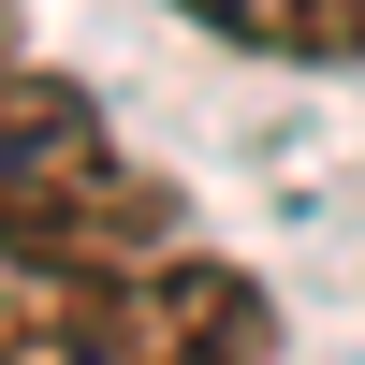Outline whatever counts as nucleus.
<instances>
[{
	"instance_id": "obj_1",
	"label": "nucleus",
	"mask_w": 365,
	"mask_h": 365,
	"mask_svg": "<svg viewBox=\"0 0 365 365\" xmlns=\"http://www.w3.org/2000/svg\"><path fill=\"white\" fill-rule=\"evenodd\" d=\"M175 249V190L117 161L103 103L73 73L0 58V263L29 278H117V263Z\"/></svg>"
},
{
	"instance_id": "obj_2",
	"label": "nucleus",
	"mask_w": 365,
	"mask_h": 365,
	"mask_svg": "<svg viewBox=\"0 0 365 365\" xmlns=\"http://www.w3.org/2000/svg\"><path fill=\"white\" fill-rule=\"evenodd\" d=\"M88 307V351L103 365H278V307L263 278L205 249H161V263H117V278H58Z\"/></svg>"
},
{
	"instance_id": "obj_3",
	"label": "nucleus",
	"mask_w": 365,
	"mask_h": 365,
	"mask_svg": "<svg viewBox=\"0 0 365 365\" xmlns=\"http://www.w3.org/2000/svg\"><path fill=\"white\" fill-rule=\"evenodd\" d=\"M175 15L220 29V44H249V58H307V73L365 58V0H175Z\"/></svg>"
},
{
	"instance_id": "obj_4",
	"label": "nucleus",
	"mask_w": 365,
	"mask_h": 365,
	"mask_svg": "<svg viewBox=\"0 0 365 365\" xmlns=\"http://www.w3.org/2000/svg\"><path fill=\"white\" fill-rule=\"evenodd\" d=\"M0 365H103V351H88V307L58 278H15V292H0Z\"/></svg>"
},
{
	"instance_id": "obj_5",
	"label": "nucleus",
	"mask_w": 365,
	"mask_h": 365,
	"mask_svg": "<svg viewBox=\"0 0 365 365\" xmlns=\"http://www.w3.org/2000/svg\"><path fill=\"white\" fill-rule=\"evenodd\" d=\"M0 44H15V0H0Z\"/></svg>"
}]
</instances>
